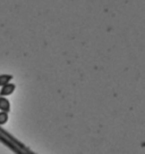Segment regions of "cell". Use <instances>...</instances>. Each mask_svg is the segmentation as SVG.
I'll list each match as a JSON object with an SVG mask.
<instances>
[{"label": "cell", "instance_id": "4", "mask_svg": "<svg viewBox=\"0 0 145 154\" xmlns=\"http://www.w3.org/2000/svg\"><path fill=\"white\" fill-rule=\"evenodd\" d=\"M7 121H8V113L0 112V127L2 126V125H5Z\"/></svg>", "mask_w": 145, "mask_h": 154}, {"label": "cell", "instance_id": "3", "mask_svg": "<svg viewBox=\"0 0 145 154\" xmlns=\"http://www.w3.org/2000/svg\"><path fill=\"white\" fill-rule=\"evenodd\" d=\"M11 79H13V75H10V74H2V75H0V87H4L6 85H8Z\"/></svg>", "mask_w": 145, "mask_h": 154}, {"label": "cell", "instance_id": "2", "mask_svg": "<svg viewBox=\"0 0 145 154\" xmlns=\"http://www.w3.org/2000/svg\"><path fill=\"white\" fill-rule=\"evenodd\" d=\"M0 111L8 113L10 111V103L6 97H0Z\"/></svg>", "mask_w": 145, "mask_h": 154}, {"label": "cell", "instance_id": "1", "mask_svg": "<svg viewBox=\"0 0 145 154\" xmlns=\"http://www.w3.org/2000/svg\"><path fill=\"white\" fill-rule=\"evenodd\" d=\"M16 89V86L14 83H8L4 87H1V90H0V97H6V96H9L11 94L15 91Z\"/></svg>", "mask_w": 145, "mask_h": 154}]
</instances>
